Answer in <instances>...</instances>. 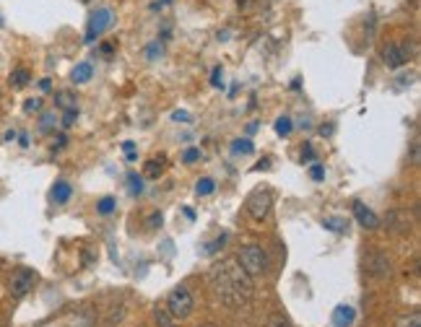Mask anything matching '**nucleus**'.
<instances>
[{"label":"nucleus","mask_w":421,"mask_h":327,"mask_svg":"<svg viewBox=\"0 0 421 327\" xmlns=\"http://www.w3.org/2000/svg\"><path fill=\"white\" fill-rule=\"evenodd\" d=\"M214 294L226 307H242L253 299V278L247 276L237 260H221L208 273Z\"/></svg>","instance_id":"1"},{"label":"nucleus","mask_w":421,"mask_h":327,"mask_svg":"<svg viewBox=\"0 0 421 327\" xmlns=\"http://www.w3.org/2000/svg\"><path fill=\"white\" fill-rule=\"evenodd\" d=\"M237 262L242 265V270H245L250 278L260 276V273H265V268H268V260H265V252L260 244H247V247H242Z\"/></svg>","instance_id":"2"},{"label":"nucleus","mask_w":421,"mask_h":327,"mask_svg":"<svg viewBox=\"0 0 421 327\" xmlns=\"http://www.w3.org/2000/svg\"><path fill=\"white\" fill-rule=\"evenodd\" d=\"M112 21H115V13H112V8H107V6H102V8H97L91 16H88V24H86V42L88 44H94V42L104 34V31L112 26Z\"/></svg>","instance_id":"3"},{"label":"nucleus","mask_w":421,"mask_h":327,"mask_svg":"<svg viewBox=\"0 0 421 327\" xmlns=\"http://www.w3.org/2000/svg\"><path fill=\"white\" fill-rule=\"evenodd\" d=\"M167 307H169V315L177 319H185L193 315V296L185 286H177L175 291H169L167 296Z\"/></svg>","instance_id":"4"},{"label":"nucleus","mask_w":421,"mask_h":327,"mask_svg":"<svg viewBox=\"0 0 421 327\" xmlns=\"http://www.w3.org/2000/svg\"><path fill=\"white\" fill-rule=\"evenodd\" d=\"M273 208V195H271V190H255L253 195L247 198V213L255 218V221H265L268 213Z\"/></svg>","instance_id":"5"},{"label":"nucleus","mask_w":421,"mask_h":327,"mask_svg":"<svg viewBox=\"0 0 421 327\" xmlns=\"http://www.w3.org/2000/svg\"><path fill=\"white\" fill-rule=\"evenodd\" d=\"M34 280H37V276H34V270L29 268H19L13 276H10V294H13V299H24L26 294L31 291V286H34Z\"/></svg>","instance_id":"6"},{"label":"nucleus","mask_w":421,"mask_h":327,"mask_svg":"<svg viewBox=\"0 0 421 327\" xmlns=\"http://www.w3.org/2000/svg\"><path fill=\"white\" fill-rule=\"evenodd\" d=\"M382 60H385V65H388L390 70H398L408 62V52H406L403 44L392 42V44H388V47L382 50Z\"/></svg>","instance_id":"7"},{"label":"nucleus","mask_w":421,"mask_h":327,"mask_svg":"<svg viewBox=\"0 0 421 327\" xmlns=\"http://www.w3.org/2000/svg\"><path fill=\"white\" fill-rule=\"evenodd\" d=\"M351 210H354V216H356V221H359V226L362 228H370V231H374V228L380 226V218H377V213H372V210L367 208L364 203H354L351 206Z\"/></svg>","instance_id":"8"},{"label":"nucleus","mask_w":421,"mask_h":327,"mask_svg":"<svg viewBox=\"0 0 421 327\" xmlns=\"http://www.w3.org/2000/svg\"><path fill=\"white\" fill-rule=\"evenodd\" d=\"M70 195H73V187H70L65 179H60V182H55V187H52V192H49V198H52V203H58V206H63V203H68Z\"/></svg>","instance_id":"9"},{"label":"nucleus","mask_w":421,"mask_h":327,"mask_svg":"<svg viewBox=\"0 0 421 327\" xmlns=\"http://www.w3.org/2000/svg\"><path fill=\"white\" fill-rule=\"evenodd\" d=\"M354 317H356V312H354L351 307L341 304V307H335V312H333V325L335 327H351Z\"/></svg>","instance_id":"10"},{"label":"nucleus","mask_w":421,"mask_h":327,"mask_svg":"<svg viewBox=\"0 0 421 327\" xmlns=\"http://www.w3.org/2000/svg\"><path fill=\"white\" fill-rule=\"evenodd\" d=\"M91 76H94V65L91 62H79L76 68L70 70V81L73 83H86V81H91Z\"/></svg>","instance_id":"11"},{"label":"nucleus","mask_w":421,"mask_h":327,"mask_svg":"<svg viewBox=\"0 0 421 327\" xmlns=\"http://www.w3.org/2000/svg\"><path fill=\"white\" fill-rule=\"evenodd\" d=\"M29 81H31V73L26 68H19V70H13L10 73V78L8 83L13 86V89H24V86H29Z\"/></svg>","instance_id":"12"},{"label":"nucleus","mask_w":421,"mask_h":327,"mask_svg":"<svg viewBox=\"0 0 421 327\" xmlns=\"http://www.w3.org/2000/svg\"><path fill=\"white\" fill-rule=\"evenodd\" d=\"M255 151V146H253V140H242V138H237L235 143H232V153L235 156H250Z\"/></svg>","instance_id":"13"},{"label":"nucleus","mask_w":421,"mask_h":327,"mask_svg":"<svg viewBox=\"0 0 421 327\" xmlns=\"http://www.w3.org/2000/svg\"><path fill=\"white\" fill-rule=\"evenodd\" d=\"M55 104H58L60 109H79L76 107V97H73L70 91H58V94H55Z\"/></svg>","instance_id":"14"},{"label":"nucleus","mask_w":421,"mask_h":327,"mask_svg":"<svg viewBox=\"0 0 421 327\" xmlns=\"http://www.w3.org/2000/svg\"><path fill=\"white\" fill-rule=\"evenodd\" d=\"M164 164H167V159L164 156H159V159H151V161H146V177H151V179H157L161 171H164Z\"/></svg>","instance_id":"15"},{"label":"nucleus","mask_w":421,"mask_h":327,"mask_svg":"<svg viewBox=\"0 0 421 327\" xmlns=\"http://www.w3.org/2000/svg\"><path fill=\"white\" fill-rule=\"evenodd\" d=\"M214 190H216V182L211 177L198 179V185H196V195H198V198H208V195H211Z\"/></svg>","instance_id":"16"},{"label":"nucleus","mask_w":421,"mask_h":327,"mask_svg":"<svg viewBox=\"0 0 421 327\" xmlns=\"http://www.w3.org/2000/svg\"><path fill=\"white\" fill-rule=\"evenodd\" d=\"M292 130H294V122H292V117H278V119H276V133H278L281 138H289V135H292Z\"/></svg>","instance_id":"17"},{"label":"nucleus","mask_w":421,"mask_h":327,"mask_svg":"<svg viewBox=\"0 0 421 327\" xmlns=\"http://www.w3.org/2000/svg\"><path fill=\"white\" fill-rule=\"evenodd\" d=\"M323 226L325 228H331V231H346V228H349V224H346V221H343V218H323Z\"/></svg>","instance_id":"18"},{"label":"nucleus","mask_w":421,"mask_h":327,"mask_svg":"<svg viewBox=\"0 0 421 327\" xmlns=\"http://www.w3.org/2000/svg\"><path fill=\"white\" fill-rule=\"evenodd\" d=\"M395 327H421V315L419 312H413V315H406L395 322Z\"/></svg>","instance_id":"19"},{"label":"nucleus","mask_w":421,"mask_h":327,"mask_svg":"<svg viewBox=\"0 0 421 327\" xmlns=\"http://www.w3.org/2000/svg\"><path fill=\"white\" fill-rule=\"evenodd\" d=\"M55 122H58L55 112H45V115L40 117V130H42V133H49V130L55 128Z\"/></svg>","instance_id":"20"},{"label":"nucleus","mask_w":421,"mask_h":327,"mask_svg":"<svg viewBox=\"0 0 421 327\" xmlns=\"http://www.w3.org/2000/svg\"><path fill=\"white\" fill-rule=\"evenodd\" d=\"M127 185H130V192H133V195H141V192H143V179L138 177L136 171L127 174Z\"/></svg>","instance_id":"21"},{"label":"nucleus","mask_w":421,"mask_h":327,"mask_svg":"<svg viewBox=\"0 0 421 327\" xmlns=\"http://www.w3.org/2000/svg\"><path fill=\"white\" fill-rule=\"evenodd\" d=\"M97 210H99V216H109V213H112V210H115V198H102L97 203Z\"/></svg>","instance_id":"22"},{"label":"nucleus","mask_w":421,"mask_h":327,"mask_svg":"<svg viewBox=\"0 0 421 327\" xmlns=\"http://www.w3.org/2000/svg\"><path fill=\"white\" fill-rule=\"evenodd\" d=\"M76 119H79V109H65V115H63V128L65 130L73 128Z\"/></svg>","instance_id":"23"},{"label":"nucleus","mask_w":421,"mask_h":327,"mask_svg":"<svg viewBox=\"0 0 421 327\" xmlns=\"http://www.w3.org/2000/svg\"><path fill=\"white\" fill-rule=\"evenodd\" d=\"M310 177H312L315 182H323V179H325V167H323V164L312 161V167H310Z\"/></svg>","instance_id":"24"},{"label":"nucleus","mask_w":421,"mask_h":327,"mask_svg":"<svg viewBox=\"0 0 421 327\" xmlns=\"http://www.w3.org/2000/svg\"><path fill=\"white\" fill-rule=\"evenodd\" d=\"M24 112H26V115H37V112H42V99H26L24 101Z\"/></svg>","instance_id":"25"},{"label":"nucleus","mask_w":421,"mask_h":327,"mask_svg":"<svg viewBox=\"0 0 421 327\" xmlns=\"http://www.w3.org/2000/svg\"><path fill=\"white\" fill-rule=\"evenodd\" d=\"M161 52H164V47H161V40H159V42H151V44H148V47H146L148 60H154V58H157V55H161Z\"/></svg>","instance_id":"26"},{"label":"nucleus","mask_w":421,"mask_h":327,"mask_svg":"<svg viewBox=\"0 0 421 327\" xmlns=\"http://www.w3.org/2000/svg\"><path fill=\"white\" fill-rule=\"evenodd\" d=\"M226 239H229V237H226V234H221V237L214 239L211 244H206V252H208V255H214V252H216V249H219V247H224V244H226Z\"/></svg>","instance_id":"27"},{"label":"nucleus","mask_w":421,"mask_h":327,"mask_svg":"<svg viewBox=\"0 0 421 327\" xmlns=\"http://www.w3.org/2000/svg\"><path fill=\"white\" fill-rule=\"evenodd\" d=\"M122 151H125L127 161H136V143H133V140H125V143H122Z\"/></svg>","instance_id":"28"},{"label":"nucleus","mask_w":421,"mask_h":327,"mask_svg":"<svg viewBox=\"0 0 421 327\" xmlns=\"http://www.w3.org/2000/svg\"><path fill=\"white\" fill-rule=\"evenodd\" d=\"M198 159H200V151L198 149H187L185 153H182V161H185V164H193V161Z\"/></svg>","instance_id":"29"},{"label":"nucleus","mask_w":421,"mask_h":327,"mask_svg":"<svg viewBox=\"0 0 421 327\" xmlns=\"http://www.w3.org/2000/svg\"><path fill=\"white\" fill-rule=\"evenodd\" d=\"M268 327H292L289 325V319L284 317V315H273V317H271V325Z\"/></svg>","instance_id":"30"},{"label":"nucleus","mask_w":421,"mask_h":327,"mask_svg":"<svg viewBox=\"0 0 421 327\" xmlns=\"http://www.w3.org/2000/svg\"><path fill=\"white\" fill-rule=\"evenodd\" d=\"M221 76H224L221 68H214V73H211V83H214L216 89H221V86H224V83H221Z\"/></svg>","instance_id":"31"},{"label":"nucleus","mask_w":421,"mask_h":327,"mask_svg":"<svg viewBox=\"0 0 421 327\" xmlns=\"http://www.w3.org/2000/svg\"><path fill=\"white\" fill-rule=\"evenodd\" d=\"M172 119H175V122H190V115H187V112H180V109H177V112H172Z\"/></svg>","instance_id":"32"},{"label":"nucleus","mask_w":421,"mask_h":327,"mask_svg":"<svg viewBox=\"0 0 421 327\" xmlns=\"http://www.w3.org/2000/svg\"><path fill=\"white\" fill-rule=\"evenodd\" d=\"M312 161H315V151L307 146V149H304V153H302V164H312Z\"/></svg>","instance_id":"33"},{"label":"nucleus","mask_w":421,"mask_h":327,"mask_svg":"<svg viewBox=\"0 0 421 327\" xmlns=\"http://www.w3.org/2000/svg\"><path fill=\"white\" fill-rule=\"evenodd\" d=\"M237 6H239V10H253V6H255V0H237Z\"/></svg>","instance_id":"34"},{"label":"nucleus","mask_w":421,"mask_h":327,"mask_svg":"<svg viewBox=\"0 0 421 327\" xmlns=\"http://www.w3.org/2000/svg\"><path fill=\"white\" fill-rule=\"evenodd\" d=\"M40 89L45 91V94H47V91H52V81H49V78H42V81H40Z\"/></svg>","instance_id":"35"},{"label":"nucleus","mask_w":421,"mask_h":327,"mask_svg":"<svg viewBox=\"0 0 421 327\" xmlns=\"http://www.w3.org/2000/svg\"><path fill=\"white\" fill-rule=\"evenodd\" d=\"M19 143L24 146V149H26V146H29V135H26V133H21V135H19Z\"/></svg>","instance_id":"36"},{"label":"nucleus","mask_w":421,"mask_h":327,"mask_svg":"<svg viewBox=\"0 0 421 327\" xmlns=\"http://www.w3.org/2000/svg\"><path fill=\"white\" fill-rule=\"evenodd\" d=\"M169 3H172V0H159V3H154V6H151V8H154V10H159V8H164V6H169Z\"/></svg>","instance_id":"37"},{"label":"nucleus","mask_w":421,"mask_h":327,"mask_svg":"<svg viewBox=\"0 0 421 327\" xmlns=\"http://www.w3.org/2000/svg\"><path fill=\"white\" fill-rule=\"evenodd\" d=\"M19 138V133H16V130H8V133H6V140H16Z\"/></svg>","instance_id":"38"},{"label":"nucleus","mask_w":421,"mask_h":327,"mask_svg":"<svg viewBox=\"0 0 421 327\" xmlns=\"http://www.w3.org/2000/svg\"><path fill=\"white\" fill-rule=\"evenodd\" d=\"M331 133H333V128H331V125H328V128H320V135H331Z\"/></svg>","instance_id":"39"},{"label":"nucleus","mask_w":421,"mask_h":327,"mask_svg":"<svg viewBox=\"0 0 421 327\" xmlns=\"http://www.w3.org/2000/svg\"><path fill=\"white\" fill-rule=\"evenodd\" d=\"M200 327H216V325H200Z\"/></svg>","instance_id":"40"},{"label":"nucleus","mask_w":421,"mask_h":327,"mask_svg":"<svg viewBox=\"0 0 421 327\" xmlns=\"http://www.w3.org/2000/svg\"><path fill=\"white\" fill-rule=\"evenodd\" d=\"M84 3H91V0H84Z\"/></svg>","instance_id":"41"},{"label":"nucleus","mask_w":421,"mask_h":327,"mask_svg":"<svg viewBox=\"0 0 421 327\" xmlns=\"http://www.w3.org/2000/svg\"><path fill=\"white\" fill-rule=\"evenodd\" d=\"M0 327H3V325H0Z\"/></svg>","instance_id":"42"}]
</instances>
